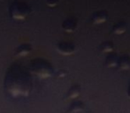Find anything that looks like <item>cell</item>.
I'll return each instance as SVG.
<instances>
[{
	"mask_svg": "<svg viewBox=\"0 0 130 113\" xmlns=\"http://www.w3.org/2000/svg\"><path fill=\"white\" fill-rule=\"evenodd\" d=\"M5 88L12 97L27 96L32 89L30 76L21 68L12 67L5 77Z\"/></svg>",
	"mask_w": 130,
	"mask_h": 113,
	"instance_id": "6da1fadb",
	"label": "cell"
},
{
	"mask_svg": "<svg viewBox=\"0 0 130 113\" xmlns=\"http://www.w3.org/2000/svg\"><path fill=\"white\" fill-rule=\"evenodd\" d=\"M30 70L40 79H48L54 73L52 65L48 61L42 58H36L31 62Z\"/></svg>",
	"mask_w": 130,
	"mask_h": 113,
	"instance_id": "7a4b0ae2",
	"label": "cell"
},
{
	"mask_svg": "<svg viewBox=\"0 0 130 113\" xmlns=\"http://www.w3.org/2000/svg\"><path fill=\"white\" fill-rule=\"evenodd\" d=\"M9 12L11 17L15 21H24L30 14L31 8L26 3L15 1L10 6Z\"/></svg>",
	"mask_w": 130,
	"mask_h": 113,
	"instance_id": "3957f363",
	"label": "cell"
},
{
	"mask_svg": "<svg viewBox=\"0 0 130 113\" xmlns=\"http://www.w3.org/2000/svg\"><path fill=\"white\" fill-rule=\"evenodd\" d=\"M76 47L74 43L69 42H60L57 44V50L63 56H71L75 52Z\"/></svg>",
	"mask_w": 130,
	"mask_h": 113,
	"instance_id": "277c9868",
	"label": "cell"
},
{
	"mask_svg": "<svg viewBox=\"0 0 130 113\" xmlns=\"http://www.w3.org/2000/svg\"><path fill=\"white\" fill-rule=\"evenodd\" d=\"M78 27L77 20L74 18H68L65 20L62 23V28L67 33H73L76 30Z\"/></svg>",
	"mask_w": 130,
	"mask_h": 113,
	"instance_id": "5b68a950",
	"label": "cell"
},
{
	"mask_svg": "<svg viewBox=\"0 0 130 113\" xmlns=\"http://www.w3.org/2000/svg\"><path fill=\"white\" fill-rule=\"evenodd\" d=\"M108 19V14L104 11H98L93 13L91 17V21L94 25H101L104 24Z\"/></svg>",
	"mask_w": 130,
	"mask_h": 113,
	"instance_id": "8992f818",
	"label": "cell"
},
{
	"mask_svg": "<svg viewBox=\"0 0 130 113\" xmlns=\"http://www.w3.org/2000/svg\"><path fill=\"white\" fill-rule=\"evenodd\" d=\"M119 59H120V56L117 55L114 52H111V53L108 54L107 56L105 58L104 60V65L107 68H115V67H118L119 65Z\"/></svg>",
	"mask_w": 130,
	"mask_h": 113,
	"instance_id": "52a82bcc",
	"label": "cell"
},
{
	"mask_svg": "<svg viewBox=\"0 0 130 113\" xmlns=\"http://www.w3.org/2000/svg\"><path fill=\"white\" fill-rule=\"evenodd\" d=\"M31 51H32V46L28 43H24V44H21V46H19L16 49L15 56L22 58V56H27Z\"/></svg>",
	"mask_w": 130,
	"mask_h": 113,
	"instance_id": "ba28073f",
	"label": "cell"
},
{
	"mask_svg": "<svg viewBox=\"0 0 130 113\" xmlns=\"http://www.w3.org/2000/svg\"><path fill=\"white\" fill-rule=\"evenodd\" d=\"M119 69L122 71L130 70V56L128 55H122L119 59Z\"/></svg>",
	"mask_w": 130,
	"mask_h": 113,
	"instance_id": "9c48e42d",
	"label": "cell"
},
{
	"mask_svg": "<svg viewBox=\"0 0 130 113\" xmlns=\"http://www.w3.org/2000/svg\"><path fill=\"white\" fill-rule=\"evenodd\" d=\"M85 109V105L82 102L75 101L70 105L68 109V113H80L82 112Z\"/></svg>",
	"mask_w": 130,
	"mask_h": 113,
	"instance_id": "30bf717a",
	"label": "cell"
},
{
	"mask_svg": "<svg viewBox=\"0 0 130 113\" xmlns=\"http://www.w3.org/2000/svg\"><path fill=\"white\" fill-rule=\"evenodd\" d=\"M127 23L124 22V21H120V22H118L112 27V33L114 34H117V35H120V34H123L127 31Z\"/></svg>",
	"mask_w": 130,
	"mask_h": 113,
	"instance_id": "8fae6325",
	"label": "cell"
},
{
	"mask_svg": "<svg viewBox=\"0 0 130 113\" xmlns=\"http://www.w3.org/2000/svg\"><path fill=\"white\" fill-rule=\"evenodd\" d=\"M114 44L111 43V41H106L100 44L99 46V50L101 52L103 53H106V54H110L111 52L114 51Z\"/></svg>",
	"mask_w": 130,
	"mask_h": 113,
	"instance_id": "7c38bea8",
	"label": "cell"
},
{
	"mask_svg": "<svg viewBox=\"0 0 130 113\" xmlns=\"http://www.w3.org/2000/svg\"><path fill=\"white\" fill-rule=\"evenodd\" d=\"M80 95V87L79 85H74L70 87L67 95V99H76Z\"/></svg>",
	"mask_w": 130,
	"mask_h": 113,
	"instance_id": "4fadbf2b",
	"label": "cell"
},
{
	"mask_svg": "<svg viewBox=\"0 0 130 113\" xmlns=\"http://www.w3.org/2000/svg\"><path fill=\"white\" fill-rule=\"evenodd\" d=\"M58 4V0H47L46 1V5L49 7H52V8L57 6Z\"/></svg>",
	"mask_w": 130,
	"mask_h": 113,
	"instance_id": "5bb4252c",
	"label": "cell"
},
{
	"mask_svg": "<svg viewBox=\"0 0 130 113\" xmlns=\"http://www.w3.org/2000/svg\"><path fill=\"white\" fill-rule=\"evenodd\" d=\"M67 72L66 71H64V70H60V71H58V72H57V76H58V78H64V77H66L67 76Z\"/></svg>",
	"mask_w": 130,
	"mask_h": 113,
	"instance_id": "9a60e30c",
	"label": "cell"
},
{
	"mask_svg": "<svg viewBox=\"0 0 130 113\" xmlns=\"http://www.w3.org/2000/svg\"><path fill=\"white\" fill-rule=\"evenodd\" d=\"M127 97L130 99V82L128 83V87H127Z\"/></svg>",
	"mask_w": 130,
	"mask_h": 113,
	"instance_id": "2e32d148",
	"label": "cell"
}]
</instances>
